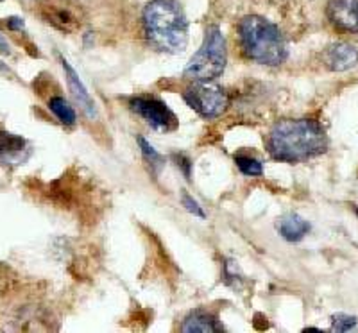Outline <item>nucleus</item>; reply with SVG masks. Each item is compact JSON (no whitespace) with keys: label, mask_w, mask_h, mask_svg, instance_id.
Here are the masks:
<instances>
[{"label":"nucleus","mask_w":358,"mask_h":333,"mask_svg":"<svg viewBox=\"0 0 358 333\" xmlns=\"http://www.w3.org/2000/svg\"><path fill=\"white\" fill-rule=\"evenodd\" d=\"M328 147V136L315 120H281L274 124L267 136V150L274 160L287 163L305 162L322 155Z\"/></svg>","instance_id":"nucleus-1"},{"label":"nucleus","mask_w":358,"mask_h":333,"mask_svg":"<svg viewBox=\"0 0 358 333\" xmlns=\"http://www.w3.org/2000/svg\"><path fill=\"white\" fill-rule=\"evenodd\" d=\"M142 20L152 47L167 54H179L187 49L188 22L178 2L152 0L143 9Z\"/></svg>","instance_id":"nucleus-2"},{"label":"nucleus","mask_w":358,"mask_h":333,"mask_svg":"<svg viewBox=\"0 0 358 333\" xmlns=\"http://www.w3.org/2000/svg\"><path fill=\"white\" fill-rule=\"evenodd\" d=\"M242 52L262 65H281L287 59V43L280 29L262 17H245L238 25Z\"/></svg>","instance_id":"nucleus-3"},{"label":"nucleus","mask_w":358,"mask_h":333,"mask_svg":"<svg viewBox=\"0 0 358 333\" xmlns=\"http://www.w3.org/2000/svg\"><path fill=\"white\" fill-rule=\"evenodd\" d=\"M226 41L222 33L217 25H210L206 29L201 49L192 56L190 63L185 69V78L194 83H208L213 81L226 69Z\"/></svg>","instance_id":"nucleus-4"},{"label":"nucleus","mask_w":358,"mask_h":333,"mask_svg":"<svg viewBox=\"0 0 358 333\" xmlns=\"http://www.w3.org/2000/svg\"><path fill=\"white\" fill-rule=\"evenodd\" d=\"M183 99L192 110L197 111L204 118H217L228 108V95L220 86L212 83H196L185 90Z\"/></svg>","instance_id":"nucleus-5"},{"label":"nucleus","mask_w":358,"mask_h":333,"mask_svg":"<svg viewBox=\"0 0 358 333\" xmlns=\"http://www.w3.org/2000/svg\"><path fill=\"white\" fill-rule=\"evenodd\" d=\"M131 110L155 129L171 131L176 127V117L167 104L155 97H136L131 101Z\"/></svg>","instance_id":"nucleus-6"},{"label":"nucleus","mask_w":358,"mask_h":333,"mask_svg":"<svg viewBox=\"0 0 358 333\" xmlns=\"http://www.w3.org/2000/svg\"><path fill=\"white\" fill-rule=\"evenodd\" d=\"M328 18L341 31L358 34V0H331Z\"/></svg>","instance_id":"nucleus-7"},{"label":"nucleus","mask_w":358,"mask_h":333,"mask_svg":"<svg viewBox=\"0 0 358 333\" xmlns=\"http://www.w3.org/2000/svg\"><path fill=\"white\" fill-rule=\"evenodd\" d=\"M324 63L334 72H344L358 63V50L348 43H335L324 52Z\"/></svg>","instance_id":"nucleus-8"},{"label":"nucleus","mask_w":358,"mask_h":333,"mask_svg":"<svg viewBox=\"0 0 358 333\" xmlns=\"http://www.w3.org/2000/svg\"><path fill=\"white\" fill-rule=\"evenodd\" d=\"M62 63H63V70H65V73H66V83H69V88H70V92H72L73 99L79 102V106H81L83 111H85L88 117H94L95 115L94 99H92L90 92L86 90V86L83 85V81L79 79V76L76 73V70L69 65V62L62 57Z\"/></svg>","instance_id":"nucleus-9"},{"label":"nucleus","mask_w":358,"mask_h":333,"mask_svg":"<svg viewBox=\"0 0 358 333\" xmlns=\"http://www.w3.org/2000/svg\"><path fill=\"white\" fill-rule=\"evenodd\" d=\"M181 332L185 333H213L222 332V326L217 323L215 317L212 313L203 312V310H196L185 319Z\"/></svg>","instance_id":"nucleus-10"},{"label":"nucleus","mask_w":358,"mask_h":333,"mask_svg":"<svg viewBox=\"0 0 358 333\" xmlns=\"http://www.w3.org/2000/svg\"><path fill=\"white\" fill-rule=\"evenodd\" d=\"M278 232L289 242H299L310 232V224L303 217L290 213L278 222Z\"/></svg>","instance_id":"nucleus-11"},{"label":"nucleus","mask_w":358,"mask_h":333,"mask_svg":"<svg viewBox=\"0 0 358 333\" xmlns=\"http://www.w3.org/2000/svg\"><path fill=\"white\" fill-rule=\"evenodd\" d=\"M49 110L59 118V122L65 126H73L76 124V111L72 106L65 101L63 97H52L49 101Z\"/></svg>","instance_id":"nucleus-12"},{"label":"nucleus","mask_w":358,"mask_h":333,"mask_svg":"<svg viewBox=\"0 0 358 333\" xmlns=\"http://www.w3.org/2000/svg\"><path fill=\"white\" fill-rule=\"evenodd\" d=\"M24 147H25L24 139H20V136H17V134L0 131V158H6V156L22 153Z\"/></svg>","instance_id":"nucleus-13"},{"label":"nucleus","mask_w":358,"mask_h":333,"mask_svg":"<svg viewBox=\"0 0 358 333\" xmlns=\"http://www.w3.org/2000/svg\"><path fill=\"white\" fill-rule=\"evenodd\" d=\"M235 163L241 169L242 174L245 176L255 178V176L264 174V166H262V163L257 158H251V156H235Z\"/></svg>","instance_id":"nucleus-14"},{"label":"nucleus","mask_w":358,"mask_h":333,"mask_svg":"<svg viewBox=\"0 0 358 333\" xmlns=\"http://www.w3.org/2000/svg\"><path fill=\"white\" fill-rule=\"evenodd\" d=\"M138 143H140V149H142V153H143V156H145L147 162H151V165H155V166H158V169H162V166H163V158L158 155V153H156L155 147H152L151 143L147 142V140L143 139V136H138Z\"/></svg>","instance_id":"nucleus-15"},{"label":"nucleus","mask_w":358,"mask_h":333,"mask_svg":"<svg viewBox=\"0 0 358 333\" xmlns=\"http://www.w3.org/2000/svg\"><path fill=\"white\" fill-rule=\"evenodd\" d=\"M357 325V319L350 316H337L334 319V330L335 332H348Z\"/></svg>","instance_id":"nucleus-16"},{"label":"nucleus","mask_w":358,"mask_h":333,"mask_svg":"<svg viewBox=\"0 0 358 333\" xmlns=\"http://www.w3.org/2000/svg\"><path fill=\"white\" fill-rule=\"evenodd\" d=\"M183 206L187 208V211H190V213H194V215L201 217V219H204L203 208L199 206V203H197V201L192 199L188 194H183Z\"/></svg>","instance_id":"nucleus-17"},{"label":"nucleus","mask_w":358,"mask_h":333,"mask_svg":"<svg viewBox=\"0 0 358 333\" xmlns=\"http://www.w3.org/2000/svg\"><path fill=\"white\" fill-rule=\"evenodd\" d=\"M24 18H18V17H11L8 18V27L13 29V31H22L24 29Z\"/></svg>","instance_id":"nucleus-18"},{"label":"nucleus","mask_w":358,"mask_h":333,"mask_svg":"<svg viewBox=\"0 0 358 333\" xmlns=\"http://www.w3.org/2000/svg\"><path fill=\"white\" fill-rule=\"evenodd\" d=\"M0 52H9V45L4 38L0 36Z\"/></svg>","instance_id":"nucleus-19"},{"label":"nucleus","mask_w":358,"mask_h":333,"mask_svg":"<svg viewBox=\"0 0 358 333\" xmlns=\"http://www.w3.org/2000/svg\"><path fill=\"white\" fill-rule=\"evenodd\" d=\"M0 70H4V65H0Z\"/></svg>","instance_id":"nucleus-20"}]
</instances>
